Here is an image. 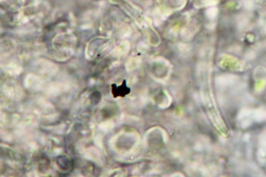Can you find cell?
<instances>
[{"label": "cell", "instance_id": "2", "mask_svg": "<svg viewBox=\"0 0 266 177\" xmlns=\"http://www.w3.org/2000/svg\"><path fill=\"white\" fill-rule=\"evenodd\" d=\"M102 98V94L98 91H96L90 95V100L91 102L94 104H97L101 100Z\"/></svg>", "mask_w": 266, "mask_h": 177}, {"label": "cell", "instance_id": "1", "mask_svg": "<svg viewBox=\"0 0 266 177\" xmlns=\"http://www.w3.org/2000/svg\"><path fill=\"white\" fill-rule=\"evenodd\" d=\"M112 92L114 98H117L118 97L124 98L130 94V88L128 87L126 81L124 80L120 86H118L114 84H112Z\"/></svg>", "mask_w": 266, "mask_h": 177}]
</instances>
